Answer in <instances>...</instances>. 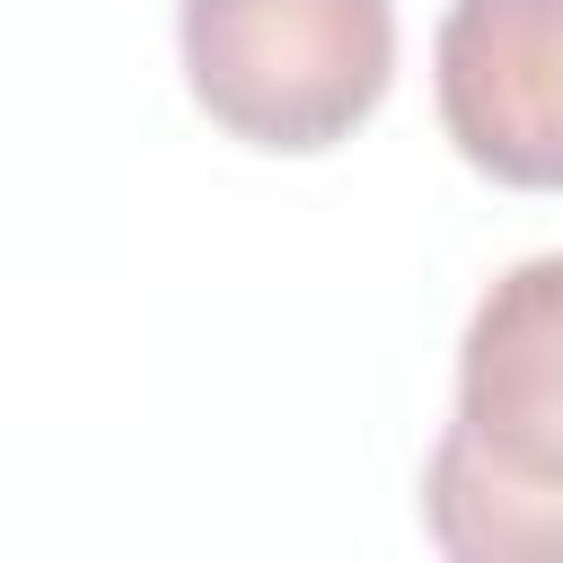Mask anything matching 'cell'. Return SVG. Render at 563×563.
Returning <instances> with one entry per match:
<instances>
[{"label":"cell","mask_w":563,"mask_h":563,"mask_svg":"<svg viewBox=\"0 0 563 563\" xmlns=\"http://www.w3.org/2000/svg\"><path fill=\"white\" fill-rule=\"evenodd\" d=\"M422 537L449 563H563V246L519 255L466 308Z\"/></svg>","instance_id":"cell-1"},{"label":"cell","mask_w":563,"mask_h":563,"mask_svg":"<svg viewBox=\"0 0 563 563\" xmlns=\"http://www.w3.org/2000/svg\"><path fill=\"white\" fill-rule=\"evenodd\" d=\"M185 97L246 150H343L396 88V0H176Z\"/></svg>","instance_id":"cell-2"},{"label":"cell","mask_w":563,"mask_h":563,"mask_svg":"<svg viewBox=\"0 0 563 563\" xmlns=\"http://www.w3.org/2000/svg\"><path fill=\"white\" fill-rule=\"evenodd\" d=\"M431 97L475 176L563 194V0H449L431 35Z\"/></svg>","instance_id":"cell-3"}]
</instances>
